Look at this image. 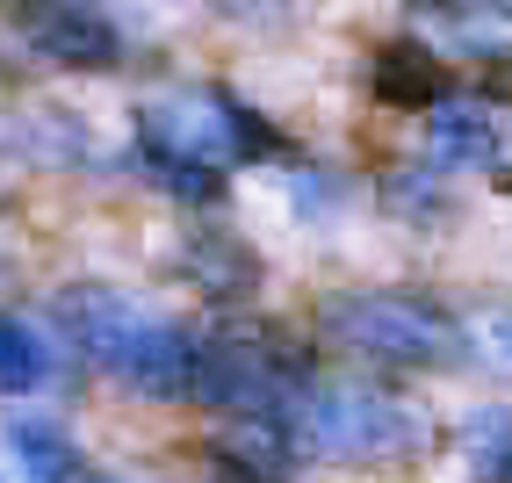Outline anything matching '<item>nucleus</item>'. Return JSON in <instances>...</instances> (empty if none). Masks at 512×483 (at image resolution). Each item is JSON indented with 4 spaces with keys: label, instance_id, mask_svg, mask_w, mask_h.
<instances>
[{
    "label": "nucleus",
    "instance_id": "39448f33",
    "mask_svg": "<svg viewBox=\"0 0 512 483\" xmlns=\"http://www.w3.org/2000/svg\"><path fill=\"white\" fill-rule=\"evenodd\" d=\"M440 87H448V73H440V58H433L426 44L397 37V44L375 51V101H383V109H404V116H412V109H433Z\"/></svg>",
    "mask_w": 512,
    "mask_h": 483
},
{
    "label": "nucleus",
    "instance_id": "9d476101",
    "mask_svg": "<svg viewBox=\"0 0 512 483\" xmlns=\"http://www.w3.org/2000/svg\"><path fill=\"white\" fill-rule=\"evenodd\" d=\"M462 447H469V462L484 469V476H505V469H512V462H505V411H484L476 433H462Z\"/></svg>",
    "mask_w": 512,
    "mask_h": 483
},
{
    "label": "nucleus",
    "instance_id": "1a4fd4ad",
    "mask_svg": "<svg viewBox=\"0 0 512 483\" xmlns=\"http://www.w3.org/2000/svg\"><path fill=\"white\" fill-rule=\"evenodd\" d=\"M491 145H498V130H491L484 109H448L440 116V152L448 159H484Z\"/></svg>",
    "mask_w": 512,
    "mask_h": 483
},
{
    "label": "nucleus",
    "instance_id": "20e7f679",
    "mask_svg": "<svg viewBox=\"0 0 512 483\" xmlns=\"http://www.w3.org/2000/svg\"><path fill=\"white\" fill-rule=\"evenodd\" d=\"M15 29L29 44H37L51 65H65V73H94V65H116L123 58V37L116 22L87 8V0H22L15 8Z\"/></svg>",
    "mask_w": 512,
    "mask_h": 483
},
{
    "label": "nucleus",
    "instance_id": "7ed1b4c3",
    "mask_svg": "<svg viewBox=\"0 0 512 483\" xmlns=\"http://www.w3.org/2000/svg\"><path fill=\"white\" fill-rule=\"evenodd\" d=\"M303 433H311V447H325V455H404V447L426 440V411L404 404L390 390L375 383H339V390H318L311 404H303Z\"/></svg>",
    "mask_w": 512,
    "mask_h": 483
},
{
    "label": "nucleus",
    "instance_id": "f257e3e1",
    "mask_svg": "<svg viewBox=\"0 0 512 483\" xmlns=\"http://www.w3.org/2000/svg\"><path fill=\"white\" fill-rule=\"evenodd\" d=\"M58 325L80 339L87 361H101L109 375H123V383H138L152 397H181L188 375H195V339L181 325L152 318V310H138L116 289H65Z\"/></svg>",
    "mask_w": 512,
    "mask_h": 483
},
{
    "label": "nucleus",
    "instance_id": "f03ea898",
    "mask_svg": "<svg viewBox=\"0 0 512 483\" xmlns=\"http://www.w3.org/2000/svg\"><path fill=\"white\" fill-rule=\"evenodd\" d=\"M325 325H332V339H347L354 354H375V361H404V368L469 361V325L419 296H339L325 310Z\"/></svg>",
    "mask_w": 512,
    "mask_h": 483
},
{
    "label": "nucleus",
    "instance_id": "6e6552de",
    "mask_svg": "<svg viewBox=\"0 0 512 483\" xmlns=\"http://www.w3.org/2000/svg\"><path fill=\"white\" fill-rule=\"evenodd\" d=\"M188 274H195V289L202 296H217V303H231V296H246L253 289V253H238L231 238H195L188 246Z\"/></svg>",
    "mask_w": 512,
    "mask_h": 483
},
{
    "label": "nucleus",
    "instance_id": "423d86ee",
    "mask_svg": "<svg viewBox=\"0 0 512 483\" xmlns=\"http://www.w3.org/2000/svg\"><path fill=\"white\" fill-rule=\"evenodd\" d=\"M8 455L29 469V476H80V455H73V440H65L58 419H8Z\"/></svg>",
    "mask_w": 512,
    "mask_h": 483
},
{
    "label": "nucleus",
    "instance_id": "0eeeda50",
    "mask_svg": "<svg viewBox=\"0 0 512 483\" xmlns=\"http://www.w3.org/2000/svg\"><path fill=\"white\" fill-rule=\"evenodd\" d=\"M37 383H51V347L37 339L29 318H8V310H0V397H22Z\"/></svg>",
    "mask_w": 512,
    "mask_h": 483
},
{
    "label": "nucleus",
    "instance_id": "9b49d317",
    "mask_svg": "<svg viewBox=\"0 0 512 483\" xmlns=\"http://www.w3.org/2000/svg\"><path fill=\"white\" fill-rule=\"evenodd\" d=\"M426 8H440V15H462V8H469V0H426Z\"/></svg>",
    "mask_w": 512,
    "mask_h": 483
}]
</instances>
